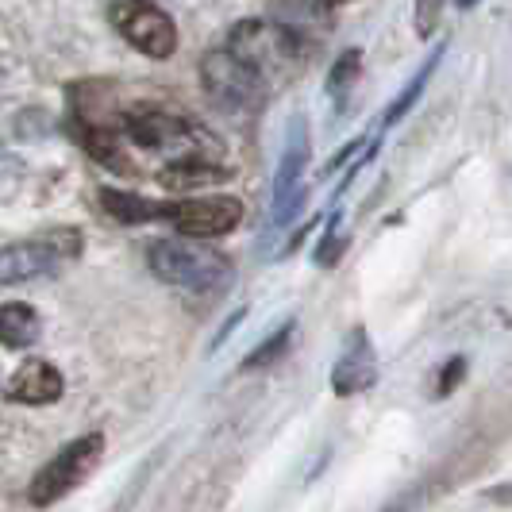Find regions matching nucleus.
I'll return each mask as SVG.
<instances>
[{
	"label": "nucleus",
	"instance_id": "5",
	"mask_svg": "<svg viewBox=\"0 0 512 512\" xmlns=\"http://www.w3.org/2000/svg\"><path fill=\"white\" fill-rule=\"evenodd\" d=\"M101 451H104L101 432H89V436H77L74 443H66V447H62V451H58L35 478H31V489H27L31 505L47 509V505H54V501H62L66 493H74V489L97 470Z\"/></svg>",
	"mask_w": 512,
	"mask_h": 512
},
{
	"label": "nucleus",
	"instance_id": "19",
	"mask_svg": "<svg viewBox=\"0 0 512 512\" xmlns=\"http://www.w3.org/2000/svg\"><path fill=\"white\" fill-rule=\"evenodd\" d=\"M462 374H466V359L455 355V359L447 362L443 370H439V382H436V397H447V393H455V385L462 382Z\"/></svg>",
	"mask_w": 512,
	"mask_h": 512
},
{
	"label": "nucleus",
	"instance_id": "10",
	"mask_svg": "<svg viewBox=\"0 0 512 512\" xmlns=\"http://www.w3.org/2000/svg\"><path fill=\"white\" fill-rule=\"evenodd\" d=\"M378 355H374V343L366 328H351L343 339V351L332 366V389L335 397H359L366 389L378 385Z\"/></svg>",
	"mask_w": 512,
	"mask_h": 512
},
{
	"label": "nucleus",
	"instance_id": "1",
	"mask_svg": "<svg viewBox=\"0 0 512 512\" xmlns=\"http://www.w3.org/2000/svg\"><path fill=\"white\" fill-rule=\"evenodd\" d=\"M116 139L128 154V143L135 151L147 154H162L166 166L170 162H181V158H208L216 151V135L208 128H201L193 116L185 112H174V108H162V104H131L124 108L120 104V116H116ZM131 166V158H128ZM135 170V166H131Z\"/></svg>",
	"mask_w": 512,
	"mask_h": 512
},
{
	"label": "nucleus",
	"instance_id": "16",
	"mask_svg": "<svg viewBox=\"0 0 512 512\" xmlns=\"http://www.w3.org/2000/svg\"><path fill=\"white\" fill-rule=\"evenodd\" d=\"M362 74V51H343L332 62V74H328V97L335 101V108L343 112L351 101V89Z\"/></svg>",
	"mask_w": 512,
	"mask_h": 512
},
{
	"label": "nucleus",
	"instance_id": "21",
	"mask_svg": "<svg viewBox=\"0 0 512 512\" xmlns=\"http://www.w3.org/2000/svg\"><path fill=\"white\" fill-rule=\"evenodd\" d=\"M316 4H320V12H332L339 4H351V0H316Z\"/></svg>",
	"mask_w": 512,
	"mask_h": 512
},
{
	"label": "nucleus",
	"instance_id": "22",
	"mask_svg": "<svg viewBox=\"0 0 512 512\" xmlns=\"http://www.w3.org/2000/svg\"><path fill=\"white\" fill-rule=\"evenodd\" d=\"M474 4H478V0H459V8H474Z\"/></svg>",
	"mask_w": 512,
	"mask_h": 512
},
{
	"label": "nucleus",
	"instance_id": "20",
	"mask_svg": "<svg viewBox=\"0 0 512 512\" xmlns=\"http://www.w3.org/2000/svg\"><path fill=\"white\" fill-rule=\"evenodd\" d=\"M486 501H493V505H512V482H501V486L486 489Z\"/></svg>",
	"mask_w": 512,
	"mask_h": 512
},
{
	"label": "nucleus",
	"instance_id": "9",
	"mask_svg": "<svg viewBox=\"0 0 512 512\" xmlns=\"http://www.w3.org/2000/svg\"><path fill=\"white\" fill-rule=\"evenodd\" d=\"M243 220V201L235 197H193V201H174L166 224H174L178 235L189 239H216L239 228Z\"/></svg>",
	"mask_w": 512,
	"mask_h": 512
},
{
	"label": "nucleus",
	"instance_id": "13",
	"mask_svg": "<svg viewBox=\"0 0 512 512\" xmlns=\"http://www.w3.org/2000/svg\"><path fill=\"white\" fill-rule=\"evenodd\" d=\"M101 205L120 224H151V220H166L174 201H151V197H139V193H124V189H108L104 185Z\"/></svg>",
	"mask_w": 512,
	"mask_h": 512
},
{
	"label": "nucleus",
	"instance_id": "4",
	"mask_svg": "<svg viewBox=\"0 0 512 512\" xmlns=\"http://www.w3.org/2000/svg\"><path fill=\"white\" fill-rule=\"evenodd\" d=\"M201 81H205L208 101L216 104L220 112H231V116L258 112L266 104V93H270V85L239 54H231L228 47H216V51L205 54Z\"/></svg>",
	"mask_w": 512,
	"mask_h": 512
},
{
	"label": "nucleus",
	"instance_id": "3",
	"mask_svg": "<svg viewBox=\"0 0 512 512\" xmlns=\"http://www.w3.org/2000/svg\"><path fill=\"white\" fill-rule=\"evenodd\" d=\"M305 47H308L305 39L293 35L278 20H243V24L231 27L228 35V51L239 54L270 89L301 70Z\"/></svg>",
	"mask_w": 512,
	"mask_h": 512
},
{
	"label": "nucleus",
	"instance_id": "2",
	"mask_svg": "<svg viewBox=\"0 0 512 512\" xmlns=\"http://www.w3.org/2000/svg\"><path fill=\"white\" fill-rule=\"evenodd\" d=\"M147 266L158 282L197 293V297H212L231 282V258L216 251L205 239H158L147 251Z\"/></svg>",
	"mask_w": 512,
	"mask_h": 512
},
{
	"label": "nucleus",
	"instance_id": "18",
	"mask_svg": "<svg viewBox=\"0 0 512 512\" xmlns=\"http://www.w3.org/2000/svg\"><path fill=\"white\" fill-rule=\"evenodd\" d=\"M443 8H447V0H412V27L420 39H432L439 31Z\"/></svg>",
	"mask_w": 512,
	"mask_h": 512
},
{
	"label": "nucleus",
	"instance_id": "11",
	"mask_svg": "<svg viewBox=\"0 0 512 512\" xmlns=\"http://www.w3.org/2000/svg\"><path fill=\"white\" fill-rule=\"evenodd\" d=\"M62 374H58V366L43 359H27L12 378L4 385V397L8 401H16V405H54L58 397H62Z\"/></svg>",
	"mask_w": 512,
	"mask_h": 512
},
{
	"label": "nucleus",
	"instance_id": "8",
	"mask_svg": "<svg viewBox=\"0 0 512 512\" xmlns=\"http://www.w3.org/2000/svg\"><path fill=\"white\" fill-rule=\"evenodd\" d=\"M308 124L305 116H293L289 135H285V151L274 174V212H270V228H285L297 208L305 205V170H308Z\"/></svg>",
	"mask_w": 512,
	"mask_h": 512
},
{
	"label": "nucleus",
	"instance_id": "17",
	"mask_svg": "<svg viewBox=\"0 0 512 512\" xmlns=\"http://www.w3.org/2000/svg\"><path fill=\"white\" fill-rule=\"evenodd\" d=\"M289 339H293V320H289V324H282V328L270 335L266 343H258L255 351L247 355V362H243V370H258V366H270V362H278L285 355V347H289Z\"/></svg>",
	"mask_w": 512,
	"mask_h": 512
},
{
	"label": "nucleus",
	"instance_id": "15",
	"mask_svg": "<svg viewBox=\"0 0 512 512\" xmlns=\"http://www.w3.org/2000/svg\"><path fill=\"white\" fill-rule=\"evenodd\" d=\"M443 54H447V51H443V47H436V51L424 58V66H420V70H416V77H412L409 85L401 89V97H397V101L385 108L382 128H393V124H401V120H405V116L412 112V108H416V101H420V97H424V89H428V81L436 77L439 58H443Z\"/></svg>",
	"mask_w": 512,
	"mask_h": 512
},
{
	"label": "nucleus",
	"instance_id": "12",
	"mask_svg": "<svg viewBox=\"0 0 512 512\" xmlns=\"http://www.w3.org/2000/svg\"><path fill=\"white\" fill-rule=\"evenodd\" d=\"M158 181L170 189V193H197V189H208V185H224L231 181V170L212 162V158H181V162H170L158 170Z\"/></svg>",
	"mask_w": 512,
	"mask_h": 512
},
{
	"label": "nucleus",
	"instance_id": "6",
	"mask_svg": "<svg viewBox=\"0 0 512 512\" xmlns=\"http://www.w3.org/2000/svg\"><path fill=\"white\" fill-rule=\"evenodd\" d=\"M81 255V231H54L43 239H24L0 247V285H27L51 278L66 258Z\"/></svg>",
	"mask_w": 512,
	"mask_h": 512
},
{
	"label": "nucleus",
	"instance_id": "7",
	"mask_svg": "<svg viewBox=\"0 0 512 512\" xmlns=\"http://www.w3.org/2000/svg\"><path fill=\"white\" fill-rule=\"evenodd\" d=\"M108 20L135 51L154 58V62L178 51V27L154 0H112Z\"/></svg>",
	"mask_w": 512,
	"mask_h": 512
},
{
	"label": "nucleus",
	"instance_id": "14",
	"mask_svg": "<svg viewBox=\"0 0 512 512\" xmlns=\"http://www.w3.org/2000/svg\"><path fill=\"white\" fill-rule=\"evenodd\" d=\"M39 339V312L24 301L0 305V343L12 351H24Z\"/></svg>",
	"mask_w": 512,
	"mask_h": 512
}]
</instances>
